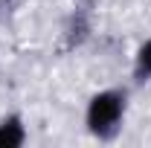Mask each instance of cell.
Here are the masks:
<instances>
[{
	"label": "cell",
	"instance_id": "obj_1",
	"mask_svg": "<svg viewBox=\"0 0 151 148\" xmlns=\"http://www.w3.org/2000/svg\"><path fill=\"white\" fill-rule=\"evenodd\" d=\"M122 96L119 93H99L90 99V108H87V125L93 134L99 137H111L116 125H119V119H122Z\"/></svg>",
	"mask_w": 151,
	"mask_h": 148
},
{
	"label": "cell",
	"instance_id": "obj_2",
	"mask_svg": "<svg viewBox=\"0 0 151 148\" xmlns=\"http://www.w3.org/2000/svg\"><path fill=\"white\" fill-rule=\"evenodd\" d=\"M26 139V131L20 125L18 116H9L0 122V148H15V145H23Z\"/></svg>",
	"mask_w": 151,
	"mask_h": 148
},
{
	"label": "cell",
	"instance_id": "obj_3",
	"mask_svg": "<svg viewBox=\"0 0 151 148\" xmlns=\"http://www.w3.org/2000/svg\"><path fill=\"white\" fill-rule=\"evenodd\" d=\"M137 75L139 78H148L151 75V41H145L137 52Z\"/></svg>",
	"mask_w": 151,
	"mask_h": 148
}]
</instances>
